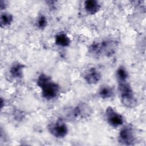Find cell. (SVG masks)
<instances>
[{
  "label": "cell",
  "mask_w": 146,
  "mask_h": 146,
  "mask_svg": "<svg viewBox=\"0 0 146 146\" xmlns=\"http://www.w3.org/2000/svg\"><path fill=\"white\" fill-rule=\"evenodd\" d=\"M37 86L42 90V95L46 100L55 99L59 93V86L51 78L44 74H40L36 80Z\"/></svg>",
  "instance_id": "1"
},
{
  "label": "cell",
  "mask_w": 146,
  "mask_h": 146,
  "mask_svg": "<svg viewBox=\"0 0 146 146\" xmlns=\"http://www.w3.org/2000/svg\"><path fill=\"white\" fill-rule=\"evenodd\" d=\"M118 89L122 104L127 108H133L137 104L133 90L127 80L119 81Z\"/></svg>",
  "instance_id": "2"
},
{
  "label": "cell",
  "mask_w": 146,
  "mask_h": 146,
  "mask_svg": "<svg viewBox=\"0 0 146 146\" xmlns=\"http://www.w3.org/2000/svg\"><path fill=\"white\" fill-rule=\"evenodd\" d=\"M116 44L115 42L111 40H105L100 42L92 43L89 48L91 54L99 56L112 55L115 50Z\"/></svg>",
  "instance_id": "3"
},
{
  "label": "cell",
  "mask_w": 146,
  "mask_h": 146,
  "mask_svg": "<svg viewBox=\"0 0 146 146\" xmlns=\"http://www.w3.org/2000/svg\"><path fill=\"white\" fill-rule=\"evenodd\" d=\"M48 130L54 137L57 138L64 137L68 133L67 126L61 119L51 123L48 126Z\"/></svg>",
  "instance_id": "4"
},
{
  "label": "cell",
  "mask_w": 146,
  "mask_h": 146,
  "mask_svg": "<svg viewBox=\"0 0 146 146\" xmlns=\"http://www.w3.org/2000/svg\"><path fill=\"white\" fill-rule=\"evenodd\" d=\"M106 116L108 124L113 127H119L124 122V119L122 115L111 107H108L106 109Z\"/></svg>",
  "instance_id": "5"
},
{
  "label": "cell",
  "mask_w": 146,
  "mask_h": 146,
  "mask_svg": "<svg viewBox=\"0 0 146 146\" xmlns=\"http://www.w3.org/2000/svg\"><path fill=\"white\" fill-rule=\"evenodd\" d=\"M119 141L124 145L133 144L135 135L131 126L126 125L120 130L119 134Z\"/></svg>",
  "instance_id": "6"
},
{
  "label": "cell",
  "mask_w": 146,
  "mask_h": 146,
  "mask_svg": "<svg viewBox=\"0 0 146 146\" xmlns=\"http://www.w3.org/2000/svg\"><path fill=\"white\" fill-rule=\"evenodd\" d=\"M84 78L87 83L90 84H95L100 81L101 75L96 68H91L85 74Z\"/></svg>",
  "instance_id": "7"
},
{
  "label": "cell",
  "mask_w": 146,
  "mask_h": 146,
  "mask_svg": "<svg viewBox=\"0 0 146 146\" xmlns=\"http://www.w3.org/2000/svg\"><path fill=\"white\" fill-rule=\"evenodd\" d=\"M84 9L87 13L95 14L99 11L100 5L97 1L88 0L84 2Z\"/></svg>",
  "instance_id": "8"
},
{
  "label": "cell",
  "mask_w": 146,
  "mask_h": 146,
  "mask_svg": "<svg viewBox=\"0 0 146 146\" xmlns=\"http://www.w3.org/2000/svg\"><path fill=\"white\" fill-rule=\"evenodd\" d=\"M55 42L58 46L61 47H67L70 44L71 40L66 34L60 33L55 36Z\"/></svg>",
  "instance_id": "9"
},
{
  "label": "cell",
  "mask_w": 146,
  "mask_h": 146,
  "mask_svg": "<svg viewBox=\"0 0 146 146\" xmlns=\"http://www.w3.org/2000/svg\"><path fill=\"white\" fill-rule=\"evenodd\" d=\"M24 66L18 62L14 63L10 69L11 75L14 78H21L23 75V69Z\"/></svg>",
  "instance_id": "10"
},
{
  "label": "cell",
  "mask_w": 146,
  "mask_h": 146,
  "mask_svg": "<svg viewBox=\"0 0 146 146\" xmlns=\"http://www.w3.org/2000/svg\"><path fill=\"white\" fill-rule=\"evenodd\" d=\"M99 94L100 98L103 99L111 98L114 95L113 89L108 86H103L100 88Z\"/></svg>",
  "instance_id": "11"
},
{
  "label": "cell",
  "mask_w": 146,
  "mask_h": 146,
  "mask_svg": "<svg viewBox=\"0 0 146 146\" xmlns=\"http://www.w3.org/2000/svg\"><path fill=\"white\" fill-rule=\"evenodd\" d=\"M13 21V15L9 13H4L1 14L0 17V24L1 27L9 26Z\"/></svg>",
  "instance_id": "12"
},
{
  "label": "cell",
  "mask_w": 146,
  "mask_h": 146,
  "mask_svg": "<svg viewBox=\"0 0 146 146\" xmlns=\"http://www.w3.org/2000/svg\"><path fill=\"white\" fill-rule=\"evenodd\" d=\"M128 76V74L126 69L123 66L119 67L116 71V77L117 82L127 80Z\"/></svg>",
  "instance_id": "13"
},
{
  "label": "cell",
  "mask_w": 146,
  "mask_h": 146,
  "mask_svg": "<svg viewBox=\"0 0 146 146\" xmlns=\"http://www.w3.org/2000/svg\"><path fill=\"white\" fill-rule=\"evenodd\" d=\"M47 20L46 17L42 15H40L36 21V26L40 29H43L47 26Z\"/></svg>",
  "instance_id": "14"
},
{
  "label": "cell",
  "mask_w": 146,
  "mask_h": 146,
  "mask_svg": "<svg viewBox=\"0 0 146 146\" xmlns=\"http://www.w3.org/2000/svg\"><path fill=\"white\" fill-rule=\"evenodd\" d=\"M6 5L5 2L4 1L1 0V1H0V8H1V10H3V9H5V7H6Z\"/></svg>",
  "instance_id": "15"
}]
</instances>
